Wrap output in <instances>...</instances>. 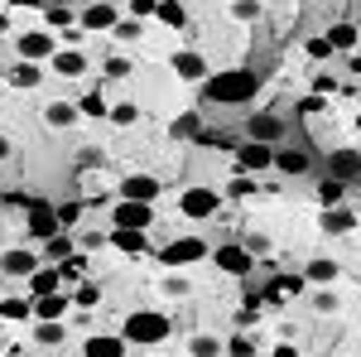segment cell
Returning <instances> with one entry per match:
<instances>
[{"instance_id": "obj_1", "label": "cell", "mask_w": 361, "mask_h": 357, "mask_svg": "<svg viewBox=\"0 0 361 357\" xmlns=\"http://www.w3.org/2000/svg\"><path fill=\"white\" fill-rule=\"evenodd\" d=\"M255 73L250 68H226V73H212L207 83H202V102H212V107H246L255 102Z\"/></svg>"}, {"instance_id": "obj_2", "label": "cell", "mask_w": 361, "mask_h": 357, "mask_svg": "<svg viewBox=\"0 0 361 357\" xmlns=\"http://www.w3.org/2000/svg\"><path fill=\"white\" fill-rule=\"evenodd\" d=\"M173 324H169V314L159 309H135V314H126V343H140V348H159Z\"/></svg>"}, {"instance_id": "obj_3", "label": "cell", "mask_w": 361, "mask_h": 357, "mask_svg": "<svg viewBox=\"0 0 361 357\" xmlns=\"http://www.w3.org/2000/svg\"><path fill=\"white\" fill-rule=\"evenodd\" d=\"M212 251L202 237H173L164 251H159V261H164V271H183V266H197V261H207Z\"/></svg>"}, {"instance_id": "obj_4", "label": "cell", "mask_w": 361, "mask_h": 357, "mask_svg": "<svg viewBox=\"0 0 361 357\" xmlns=\"http://www.w3.org/2000/svg\"><path fill=\"white\" fill-rule=\"evenodd\" d=\"M217 208H222V193L217 189H183V198H178V213L183 218H193V222H207V218H217Z\"/></svg>"}, {"instance_id": "obj_5", "label": "cell", "mask_w": 361, "mask_h": 357, "mask_svg": "<svg viewBox=\"0 0 361 357\" xmlns=\"http://www.w3.org/2000/svg\"><path fill=\"white\" fill-rule=\"evenodd\" d=\"M212 266L222 275H250L255 271V256H250V247H241V242H226V247L212 251Z\"/></svg>"}, {"instance_id": "obj_6", "label": "cell", "mask_w": 361, "mask_h": 357, "mask_svg": "<svg viewBox=\"0 0 361 357\" xmlns=\"http://www.w3.org/2000/svg\"><path fill=\"white\" fill-rule=\"evenodd\" d=\"M236 165H241V174L275 169V145H265V140H241V145H236Z\"/></svg>"}, {"instance_id": "obj_7", "label": "cell", "mask_w": 361, "mask_h": 357, "mask_svg": "<svg viewBox=\"0 0 361 357\" xmlns=\"http://www.w3.org/2000/svg\"><path fill=\"white\" fill-rule=\"evenodd\" d=\"M111 222H116V227H130V232H145V227L154 222V203H130V198H116Z\"/></svg>"}, {"instance_id": "obj_8", "label": "cell", "mask_w": 361, "mask_h": 357, "mask_svg": "<svg viewBox=\"0 0 361 357\" xmlns=\"http://www.w3.org/2000/svg\"><path fill=\"white\" fill-rule=\"evenodd\" d=\"M15 49H20V58L25 63H44V58H54L58 49H54V34L49 29H25L20 39H15Z\"/></svg>"}, {"instance_id": "obj_9", "label": "cell", "mask_w": 361, "mask_h": 357, "mask_svg": "<svg viewBox=\"0 0 361 357\" xmlns=\"http://www.w3.org/2000/svg\"><path fill=\"white\" fill-rule=\"evenodd\" d=\"M29 237H39V242H49V237H58L63 232V222H58V208H49V203H29Z\"/></svg>"}, {"instance_id": "obj_10", "label": "cell", "mask_w": 361, "mask_h": 357, "mask_svg": "<svg viewBox=\"0 0 361 357\" xmlns=\"http://www.w3.org/2000/svg\"><path fill=\"white\" fill-rule=\"evenodd\" d=\"M78 25H82L87 34H106V29L121 25V15H116V5H106V0H92L82 15H78Z\"/></svg>"}, {"instance_id": "obj_11", "label": "cell", "mask_w": 361, "mask_h": 357, "mask_svg": "<svg viewBox=\"0 0 361 357\" xmlns=\"http://www.w3.org/2000/svg\"><path fill=\"white\" fill-rule=\"evenodd\" d=\"M328 179L361 184V150H333V155H328Z\"/></svg>"}, {"instance_id": "obj_12", "label": "cell", "mask_w": 361, "mask_h": 357, "mask_svg": "<svg viewBox=\"0 0 361 357\" xmlns=\"http://www.w3.org/2000/svg\"><path fill=\"white\" fill-rule=\"evenodd\" d=\"M121 198H130V203H154L159 198V179L154 174H130V179H121Z\"/></svg>"}, {"instance_id": "obj_13", "label": "cell", "mask_w": 361, "mask_h": 357, "mask_svg": "<svg viewBox=\"0 0 361 357\" xmlns=\"http://www.w3.org/2000/svg\"><path fill=\"white\" fill-rule=\"evenodd\" d=\"M82 357H126V333H87Z\"/></svg>"}, {"instance_id": "obj_14", "label": "cell", "mask_w": 361, "mask_h": 357, "mask_svg": "<svg viewBox=\"0 0 361 357\" xmlns=\"http://www.w3.org/2000/svg\"><path fill=\"white\" fill-rule=\"evenodd\" d=\"M304 285H308L304 275H275L260 295H265L270 304H289V300H299V295H304Z\"/></svg>"}, {"instance_id": "obj_15", "label": "cell", "mask_w": 361, "mask_h": 357, "mask_svg": "<svg viewBox=\"0 0 361 357\" xmlns=\"http://www.w3.org/2000/svg\"><path fill=\"white\" fill-rule=\"evenodd\" d=\"M39 266H44V261H39L34 251H25V247H15V251H5V256H0V271L15 275V280H29Z\"/></svg>"}, {"instance_id": "obj_16", "label": "cell", "mask_w": 361, "mask_h": 357, "mask_svg": "<svg viewBox=\"0 0 361 357\" xmlns=\"http://www.w3.org/2000/svg\"><path fill=\"white\" fill-rule=\"evenodd\" d=\"M173 73H178L183 83H207V58L193 54V49H183V54H173Z\"/></svg>"}, {"instance_id": "obj_17", "label": "cell", "mask_w": 361, "mask_h": 357, "mask_svg": "<svg viewBox=\"0 0 361 357\" xmlns=\"http://www.w3.org/2000/svg\"><path fill=\"white\" fill-rule=\"evenodd\" d=\"M73 309V295H39L34 300V314H39V324H63V314Z\"/></svg>"}, {"instance_id": "obj_18", "label": "cell", "mask_w": 361, "mask_h": 357, "mask_svg": "<svg viewBox=\"0 0 361 357\" xmlns=\"http://www.w3.org/2000/svg\"><path fill=\"white\" fill-rule=\"evenodd\" d=\"M323 34H328V44H333L337 54H352V49L361 44V29L352 25V20H337V25H328Z\"/></svg>"}, {"instance_id": "obj_19", "label": "cell", "mask_w": 361, "mask_h": 357, "mask_svg": "<svg viewBox=\"0 0 361 357\" xmlns=\"http://www.w3.org/2000/svg\"><path fill=\"white\" fill-rule=\"evenodd\" d=\"M63 290V275H58V266H39V271L29 275V295L39 300V295H58Z\"/></svg>"}, {"instance_id": "obj_20", "label": "cell", "mask_w": 361, "mask_h": 357, "mask_svg": "<svg viewBox=\"0 0 361 357\" xmlns=\"http://www.w3.org/2000/svg\"><path fill=\"white\" fill-rule=\"evenodd\" d=\"M323 232H328V237H347V232H352V227H357V213H347V208H323Z\"/></svg>"}, {"instance_id": "obj_21", "label": "cell", "mask_w": 361, "mask_h": 357, "mask_svg": "<svg viewBox=\"0 0 361 357\" xmlns=\"http://www.w3.org/2000/svg\"><path fill=\"white\" fill-rule=\"evenodd\" d=\"M54 73L58 78H82L87 73V54H78V49H58L54 54Z\"/></svg>"}, {"instance_id": "obj_22", "label": "cell", "mask_w": 361, "mask_h": 357, "mask_svg": "<svg viewBox=\"0 0 361 357\" xmlns=\"http://www.w3.org/2000/svg\"><path fill=\"white\" fill-rule=\"evenodd\" d=\"M284 136V126H279V116H265V111H260V116H250V126H246V140H265V145H270V140H279Z\"/></svg>"}, {"instance_id": "obj_23", "label": "cell", "mask_w": 361, "mask_h": 357, "mask_svg": "<svg viewBox=\"0 0 361 357\" xmlns=\"http://www.w3.org/2000/svg\"><path fill=\"white\" fill-rule=\"evenodd\" d=\"M308 150H294V145H284V150H275V169L279 174H308Z\"/></svg>"}, {"instance_id": "obj_24", "label": "cell", "mask_w": 361, "mask_h": 357, "mask_svg": "<svg viewBox=\"0 0 361 357\" xmlns=\"http://www.w3.org/2000/svg\"><path fill=\"white\" fill-rule=\"evenodd\" d=\"M111 247H116V251H126V256H145V251H149V242H145V232L116 227V232H111Z\"/></svg>"}, {"instance_id": "obj_25", "label": "cell", "mask_w": 361, "mask_h": 357, "mask_svg": "<svg viewBox=\"0 0 361 357\" xmlns=\"http://www.w3.org/2000/svg\"><path fill=\"white\" fill-rule=\"evenodd\" d=\"M39 83H44V68H39V63H25V58H20V63L10 68V87L29 92V87H39Z\"/></svg>"}, {"instance_id": "obj_26", "label": "cell", "mask_w": 361, "mask_h": 357, "mask_svg": "<svg viewBox=\"0 0 361 357\" xmlns=\"http://www.w3.org/2000/svg\"><path fill=\"white\" fill-rule=\"evenodd\" d=\"M304 280L308 285H333L337 280V261H328V256H313L304 266Z\"/></svg>"}, {"instance_id": "obj_27", "label": "cell", "mask_w": 361, "mask_h": 357, "mask_svg": "<svg viewBox=\"0 0 361 357\" xmlns=\"http://www.w3.org/2000/svg\"><path fill=\"white\" fill-rule=\"evenodd\" d=\"M78 116H82V111H78V102H49V107H44V121H49V126H58V131H63V126H73Z\"/></svg>"}, {"instance_id": "obj_28", "label": "cell", "mask_w": 361, "mask_h": 357, "mask_svg": "<svg viewBox=\"0 0 361 357\" xmlns=\"http://www.w3.org/2000/svg\"><path fill=\"white\" fill-rule=\"evenodd\" d=\"M68 256H78V251H73V237H68V232H58V237H49V242H44V261H49V266H63Z\"/></svg>"}, {"instance_id": "obj_29", "label": "cell", "mask_w": 361, "mask_h": 357, "mask_svg": "<svg viewBox=\"0 0 361 357\" xmlns=\"http://www.w3.org/2000/svg\"><path fill=\"white\" fill-rule=\"evenodd\" d=\"M154 20H159V25H169V29H183V25H188V10H183V0H159Z\"/></svg>"}, {"instance_id": "obj_30", "label": "cell", "mask_w": 361, "mask_h": 357, "mask_svg": "<svg viewBox=\"0 0 361 357\" xmlns=\"http://www.w3.org/2000/svg\"><path fill=\"white\" fill-rule=\"evenodd\" d=\"M34 314V295H10V300H0V319H29Z\"/></svg>"}, {"instance_id": "obj_31", "label": "cell", "mask_w": 361, "mask_h": 357, "mask_svg": "<svg viewBox=\"0 0 361 357\" xmlns=\"http://www.w3.org/2000/svg\"><path fill=\"white\" fill-rule=\"evenodd\" d=\"M78 111H82L87 121H102V116H111V102L102 92H87V97H78Z\"/></svg>"}, {"instance_id": "obj_32", "label": "cell", "mask_w": 361, "mask_h": 357, "mask_svg": "<svg viewBox=\"0 0 361 357\" xmlns=\"http://www.w3.org/2000/svg\"><path fill=\"white\" fill-rule=\"evenodd\" d=\"M342 198H347V184L342 179H318V203L323 208H342Z\"/></svg>"}, {"instance_id": "obj_33", "label": "cell", "mask_w": 361, "mask_h": 357, "mask_svg": "<svg viewBox=\"0 0 361 357\" xmlns=\"http://www.w3.org/2000/svg\"><path fill=\"white\" fill-rule=\"evenodd\" d=\"M44 25H54V29H73V25H78V15H73L68 5H44Z\"/></svg>"}, {"instance_id": "obj_34", "label": "cell", "mask_w": 361, "mask_h": 357, "mask_svg": "<svg viewBox=\"0 0 361 357\" xmlns=\"http://www.w3.org/2000/svg\"><path fill=\"white\" fill-rule=\"evenodd\" d=\"M73 304H78V309L102 304V285H97V280H82V285H78V295H73Z\"/></svg>"}, {"instance_id": "obj_35", "label": "cell", "mask_w": 361, "mask_h": 357, "mask_svg": "<svg viewBox=\"0 0 361 357\" xmlns=\"http://www.w3.org/2000/svg\"><path fill=\"white\" fill-rule=\"evenodd\" d=\"M106 121H116V126H135L140 107H135V102H111V116H106Z\"/></svg>"}, {"instance_id": "obj_36", "label": "cell", "mask_w": 361, "mask_h": 357, "mask_svg": "<svg viewBox=\"0 0 361 357\" xmlns=\"http://www.w3.org/2000/svg\"><path fill=\"white\" fill-rule=\"evenodd\" d=\"M304 54H308V58H323V63H328V58H333L337 49H333V44H328V34H313V39H308V44H304Z\"/></svg>"}, {"instance_id": "obj_37", "label": "cell", "mask_w": 361, "mask_h": 357, "mask_svg": "<svg viewBox=\"0 0 361 357\" xmlns=\"http://www.w3.org/2000/svg\"><path fill=\"white\" fill-rule=\"evenodd\" d=\"M188 348H193V357H217V353H222V343H217L212 333H197Z\"/></svg>"}, {"instance_id": "obj_38", "label": "cell", "mask_w": 361, "mask_h": 357, "mask_svg": "<svg viewBox=\"0 0 361 357\" xmlns=\"http://www.w3.org/2000/svg\"><path fill=\"white\" fill-rule=\"evenodd\" d=\"M173 136H202V121H197V111H183V116L173 121Z\"/></svg>"}, {"instance_id": "obj_39", "label": "cell", "mask_w": 361, "mask_h": 357, "mask_svg": "<svg viewBox=\"0 0 361 357\" xmlns=\"http://www.w3.org/2000/svg\"><path fill=\"white\" fill-rule=\"evenodd\" d=\"M226 353L231 357H255V338H250V333H236V338L226 343Z\"/></svg>"}, {"instance_id": "obj_40", "label": "cell", "mask_w": 361, "mask_h": 357, "mask_svg": "<svg viewBox=\"0 0 361 357\" xmlns=\"http://www.w3.org/2000/svg\"><path fill=\"white\" fill-rule=\"evenodd\" d=\"M34 338H39L44 348H58V343H63V324H39V329H34Z\"/></svg>"}, {"instance_id": "obj_41", "label": "cell", "mask_w": 361, "mask_h": 357, "mask_svg": "<svg viewBox=\"0 0 361 357\" xmlns=\"http://www.w3.org/2000/svg\"><path fill=\"white\" fill-rule=\"evenodd\" d=\"M82 208H87V203H63V208H58V222H63V232H68L73 222H82Z\"/></svg>"}, {"instance_id": "obj_42", "label": "cell", "mask_w": 361, "mask_h": 357, "mask_svg": "<svg viewBox=\"0 0 361 357\" xmlns=\"http://www.w3.org/2000/svg\"><path fill=\"white\" fill-rule=\"evenodd\" d=\"M111 34L121 39V44H135V39H140V25H135V15H130V20H121V25H116Z\"/></svg>"}, {"instance_id": "obj_43", "label": "cell", "mask_w": 361, "mask_h": 357, "mask_svg": "<svg viewBox=\"0 0 361 357\" xmlns=\"http://www.w3.org/2000/svg\"><path fill=\"white\" fill-rule=\"evenodd\" d=\"M82 256H68V261H63V266H58V275H63V280H82Z\"/></svg>"}, {"instance_id": "obj_44", "label": "cell", "mask_w": 361, "mask_h": 357, "mask_svg": "<svg viewBox=\"0 0 361 357\" xmlns=\"http://www.w3.org/2000/svg\"><path fill=\"white\" fill-rule=\"evenodd\" d=\"M106 78H130V63H126L121 54H111L106 58Z\"/></svg>"}, {"instance_id": "obj_45", "label": "cell", "mask_w": 361, "mask_h": 357, "mask_svg": "<svg viewBox=\"0 0 361 357\" xmlns=\"http://www.w3.org/2000/svg\"><path fill=\"white\" fill-rule=\"evenodd\" d=\"M231 10H236V20H260V5L255 0H236Z\"/></svg>"}, {"instance_id": "obj_46", "label": "cell", "mask_w": 361, "mask_h": 357, "mask_svg": "<svg viewBox=\"0 0 361 357\" xmlns=\"http://www.w3.org/2000/svg\"><path fill=\"white\" fill-rule=\"evenodd\" d=\"M313 309H318V314H333V309H337V295L318 290V295H313Z\"/></svg>"}, {"instance_id": "obj_47", "label": "cell", "mask_w": 361, "mask_h": 357, "mask_svg": "<svg viewBox=\"0 0 361 357\" xmlns=\"http://www.w3.org/2000/svg\"><path fill=\"white\" fill-rule=\"evenodd\" d=\"M154 10H159V0H130V15H135V20L154 15Z\"/></svg>"}, {"instance_id": "obj_48", "label": "cell", "mask_w": 361, "mask_h": 357, "mask_svg": "<svg viewBox=\"0 0 361 357\" xmlns=\"http://www.w3.org/2000/svg\"><path fill=\"white\" fill-rule=\"evenodd\" d=\"M246 193H255V179H231V198H246Z\"/></svg>"}, {"instance_id": "obj_49", "label": "cell", "mask_w": 361, "mask_h": 357, "mask_svg": "<svg viewBox=\"0 0 361 357\" xmlns=\"http://www.w3.org/2000/svg\"><path fill=\"white\" fill-rule=\"evenodd\" d=\"M164 290H169V295H188V285H183L178 275H169V280H164Z\"/></svg>"}, {"instance_id": "obj_50", "label": "cell", "mask_w": 361, "mask_h": 357, "mask_svg": "<svg viewBox=\"0 0 361 357\" xmlns=\"http://www.w3.org/2000/svg\"><path fill=\"white\" fill-rule=\"evenodd\" d=\"M275 357H299V348H294V343L284 338V343H279V348H275Z\"/></svg>"}, {"instance_id": "obj_51", "label": "cell", "mask_w": 361, "mask_h": 357, "mask_svg": "<svg viewBox=\"0 0 361 357\" xmlns=\"http://www.w3.org/2000/svg\"><path fill=\"white\" fill-rule=\"evenodd\" d=\"M15 10H44V0H10Z\"/></svg>"}, {"instance_id": "obj_52", "label": "cell", "mask_w": 361, "mask_h": 357, "mask_svg": "<svg viewBox=\"0 0 361 357\" xmlns=\"http://www.w3.org/2000/svg\"><path fill=\"white\" fill-rule=\"evenodd\" d=\"M10 155H15V145H10V140L0 136V160H10Z\"/></svg>"}, {"instance_id": "obj_53", "label": "cell", "mask_w": 361, "mask_h": 357, "mask_svg": "<svg viewBox=\"0 0 361 357\" xmlns=\"http://www.w3.org/2000/svg\"><path fill=\"white\" fill-rule=\"evenodd\" d=\"M347 68H352V73H357V78H361V58H352V63H347Z\"/></svg>"}, {"instance_id": "obj_54", "label": "cell", "mask_w": 361, "mask_h": 357, "mask_svg": "<svg viewBox=\"0 0 361 357\" xmlns=\"http://www.w3.org/2000/svg\"><path fill=\"white\" fill-rule=\"evenodd\" d=\"M357 136H361V116H357Z\"/></svg>"}, {"instance_id": "obj_55", "label": "cell", "mask_w": 361, "mask_h": 357, "mask_svg": "<svg viewBox=\"0 0 361 357\" xmlns=\"http://www.w3.org/2000/svg\"><path fill=\"white\" fill-rule=\"evenodd\" d=\"M357 29H361V20H357Z\"/></svg>"}, {"instance_id": "obj_56", "label": "cell", "mask_w": 361, "mask_h": 357, "mask_svg": "<svg viewBox=\"0 0 361 357\" xmlns=\"http://www.w3.org/2000/svg\"><path fill=\"white\" fill-rule=\"evenodd\" d=\"M231 5H236V0H231Z\"/></svg>"}, {"instance_id": "obj_57", "label": "cell", "mask_w": 361, "mask_h": 357, "mask_svg": "<svg viewBox=\"0 0 361 357\" xmlns=\"http://www.w3.org/2000/svg\"><path fill=\"white\" fill-rule=\"evenodd\" d=\"M323 357H328V353H323Z\"/></svg>"}]
</instances>
